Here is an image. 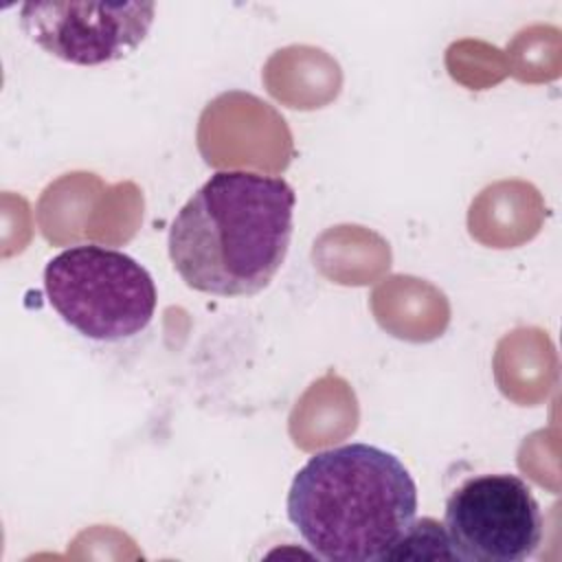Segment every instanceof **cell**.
<instances>
[{
	"label": "cell",
	"instance_id": "cell-1",
	"mask_svg": "<svg viewBox=\"0 0 562 562\" xmlns=\"http://www.w3.org/2000/svg\"><path fill=\"white\" fill-rule=\"evenodd\" d=\"M294 204V189L279 176L215 171L171 222L173 270L191 290L211 296L266 290L290 250Z\"/></svg>",
	"mask_w": 562,
	"mask_h": 562
},
{
	"label": "cell",
	"instance_id": "cell-2",
	"mask_svg": "<svg viewBox=\"0 0 562 562\" xmlns=\"http://www.w3.org/2000/svg\"><path fill=\"white\" fill-rule=\"evenodd\" d=\"M288 518L329 562L386 560L417 516V485L408 468L371 443L314 452L294 474Z\"/></svg>",
	"mask_w": 562,
	"mask_h": 562
},
{
	"label": "cell",
	"instance_id": "cell-3",
	"mask_svg": "<svg viewBox=\"0 0 562 562\" xmlns=\"http://www.w3.org/2000/svg\"><path fill=\"white\" fill-rule=\"evenodd\" d=\"M44 292L66 325L101 342L140 334L158 301L145 266L99 244L70 246L55 255L44 268Z\"/></svg>",
	"mask_w": 562,
	"mask_h": 562
},
{
	"label": "cell",
	"instance_id": "cell-4",
	"mask_svg": "<svg viewBox=\"0 0 562 562\" xmlns=\"http://www.w3.org/2000/svg\"><path fill=\"white\" fill-rule=\"evenodd\" d=\"M542 512L516 474H479L446 501L443 531L450 558L463 562H522L542 542Z\"/></svg>",
	"mask_w": 562,
	"mask_h": 562
},
{
	"label": "cell",
	"instance_id": "cell-5",
	"mask_svg": "<svg viewBox=\"0 0 562 562\" xmlns=\"http://www.w3.org/2000/svg\"><path fill=\"white\" fill-rule=\"evenodd\" d=\"M154 2H57L20 7V29L44 53L75 64L101 66L132 55L147 37Z\"/></svg>",
	"mask_w": 562,
	"mask_h": 562
}]
</instances>
